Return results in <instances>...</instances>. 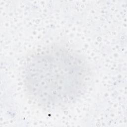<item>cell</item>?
Listing matches in <instances>:
<instances>
[{
  "label": "cell",
  "instance_id": "1",
  "mask_svg": "<svg viewBox=\"0 0 127 127\" xmlns=\"http://www.w3.org/2000/svg\"><path fill=\"white\" fill-rule=\"evenodd\" d=\"M24 74L31 99L42 107L53 108L80 97L86 88L89 71L82 56L57 44L31 55L25 63Z\"/></svg>",
  "mask_w": 127,
  "mask_h": 127
}]
</instances>
